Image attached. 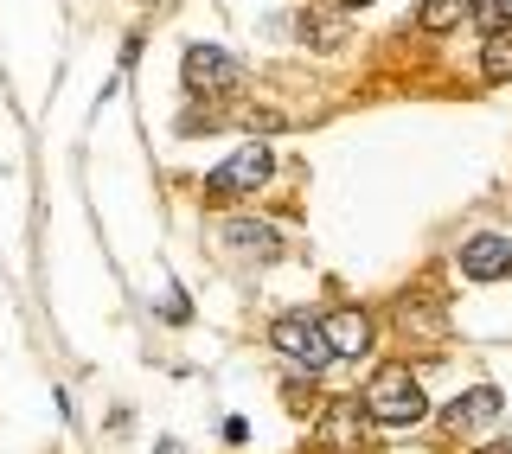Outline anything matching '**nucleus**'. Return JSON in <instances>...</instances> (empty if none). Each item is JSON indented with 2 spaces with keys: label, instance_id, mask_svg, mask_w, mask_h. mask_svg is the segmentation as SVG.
<instances>
[{
  "label": "nucleus",
  "instance_id": "12",
  "mask_svg": "<svg viewBox=\"0 0 512 454\" xmlns=\"http://www.w3.org/2000/svg\"><path fill=\"white\" fill-rule=\"evenodd\" d=\"M480 77H487V84H512V32H493V39L480 45Z\"/></svg>",
  "mask_w": 512,
  "mask_h": 454
},
{
  "label": "nucleus",
  "instance_id": "9",
  "mask_svg": "<svg viewBox=\"0 0 512 454\" xmlns=\"http://www.w3.org/2000/svg\"><path fill=\"white\" fill-rule=\"evenodd\" d=\"M301 39L320 45V52H340V45L352 39V20H346V7L333 13V7H308L301 13Z\"/></svg>",
  "mask_w": 512,
  "mask_h": 454
},
{
  "label": "nucleus",
  "instance_id": "17",
  "mask_svg": "<svg viewBox=\"0 0 512 454\" xmlns=\"http://www.w3.org/2000/svg\"><path fill=\"white\" fill-rule=\"evenodd\" d=\"M487 454H512V448H487Z\"/></svg>",
  "mask_w": 512,
  "mask_h": 454
},
{
  "label": "nucleus",
  "instance_id": "10",
  "mask_svg": "<svg viewBox=\"0 0 512 454\" xmlns=\"http://www.w3.org/2000/svg\"><path fill=\"white\" fill-rule=\"evenodd\" d=\"M493 416H500V391H493V384H474L468 397H455V410H448V429L468 435V429H480V423H493Z\"/></svg>",
  "mask_w": 512,
  "mask_h": 454
},
{
  "label": "nucleus",
  "instance_id": "1",
  "mask_svg": "<svg viewBox=\"0 0 512 454\" xmlns=\"http://www.w3.org/2000/svg\"><path fill=\"white\" fill-rule=\"evenodd\" d=\"M365 410H372V423H384V429H410V423L429 416V397H423V384L410 378V365H384L378 378L365 384Z\"/></svg>",
  "mask_w": 512,
  "mask_h": 454
},
{
  "label": "nucleus",
  "instance_id": "13",
  "mask_svg": "<svg viewBox=\"0 0 512 454\" xmlns=\"http://www.w3.org/2000/svg\"><path fill=\"white\" fill-rule=\"evenodd\" d=\"M397 327H404V339H442V307H397Z\"/></svg>",
  "mask_w": 512,
  "mask_h": 454
},
{
  "label": "nucleus",
  "instance_id": "5",
  "mask_svg": "<svg viewBox=\"0 0 512 454\" xmlns=\"http://www.w3.org/2000/svg\"><path fill=\"white\" fill-rule=\"evenodd\" d=\"M461 275H468V282H506L512 275V237H500V231L468 237L461 243Z\"/></svg>",
  "mask_w": 512,
  "mask_h": 454
},
{
  "label": "nucleus",
  "instance_id": "3",
  "mask_svg": "<svg viewBox=\"0 0 512 454\" xmlns=\"http://www.w3.org/2000/svg\"><path fill=\"white\" fill-rule=\"evenodd\" d=\"M180 77H186L192 96H231V90H244L250 71H244V58H231L224 45H186Z\"/></svg>",
  "mask_w": 512,
  "mask_h": 454
},
{
  "label": "nucleus",
  "instance_id": "15",
  "mask_svg": "<svg viewBox=\"0 0 512 454\" xmlns=\"http://www.w3.org/2000/svg\"><path fill=\"white\" fill-rule=\"evenodd\" d=\"M288 116H282V109H244V128H250V135H269V128H282Z\"/></svg>",
  "mask_w": 512,
  "mask_h": 454
},
{
  "label": "nucleus",
  "instance_id": "8",
  "mask_svg": "<svg viewBox=\"0 0 512 454\" xmlns=\"http://www.w3.org/2000/svg\"><path fill=\"white\" fill-rule=\"evenodd\" d=\"M224 243H231L237 256H256V263L282 256V231H276V224H256V218H231V224H224Z\"/></svg>",
  "mask_w": 512,
  "mask_h": 454
},
{
  "label": "nucleus",
  "instance_id": "16",
  "mask_svg": "<svg viewBox=\"0 0 512 454\" xmlns=\"http://www.w3.org/2000/svg\"><path fill=\"white\" fill-rule=\"evenodd\" d=\"M340 7H346V13H352V7H372V0H340Z\"/></svg>",
  "mask_w": 512,
  "mask_h": 454
},
{
  "label": "nucleus",
  "instance_id": "4",
  "mask_svg": "<svg viewBox=\"0 0 512 454\" xmlns=\"http://www.w3.org/2000/svg\"><path fill=\"white\" fill-rule=\"evenodd\" d=\"M269 346H276L288 365H301V371H327V365H333L327 327H320V320H308V314H282L276 327H269Z\"/></svg>",
  "mask_w": 512,
  "mask_h": 454
},
{
  "label": "nucleus",
  "instance_id": "2",
  "mask_svg": "<svg viewBox=\"0 0 512 454\" xmlns=\"http://www.w3.org/2000/svg\"><path fill=\"white\" fill-rule=\"evenodd\" d=\"M269 167H276V154L263 148V141H250V148H237L224 167L205 173V205H231V199H244V192H256L269 180Z\"/></svg>",
  "mask_w": 512,
  "mask_h": 454
},
{
  "label": "nucleus",
  "instance_id": "14",
  "mask_svg": "<svg viewBox=\"0 0 512 454\" xmlns=\"http://www.w3.org/2000/svg\"><path fill=\"white\" fill-rule=\"evenodd\" d=\"M474 20L487 26V39H493V32H512V0H480Z\"/></svg>",
  "mask_w": 512,
  "mask_h": 454
},
{
  "label": "nucleus",
  "instance_id": "7",
  "mask_svg": "<svg viewBox=\"0 0 512 454\" xmlns=\"http://www.w3.org/2000/svg\"><path fill=\"white\" fill-rule=\"evenodd\" d=\"M320 327H327V346H333V359H359V352L372 346V320H365L359 307H333V314L320 320Z\"/></svg>",
  "mask_w": 512,
  "mask_h": 454
},
{
  "label": "nucleus",
  "instance_id": "11",
  "mask_svg": "<svg viewBox=\"0 0 512 454\" xmlns=\"http://www.w3.org/2000/svg\"><path fill=\"white\" fill-rule=\"evenodd\" d=\"M480 7V0H423V13H416V26L423 32H455L468 13Z\"/></svg>",
  "mask_w": 512,
  "mask_h": 454
},
{
  "label": "nucleus",
  "instance_id": "6",
  "mask_svg": "<svg viewBox=\"0 0 512 454\" xmlns=\"http://www.w3.org/2000/svg\"><path fill=\"white\" fill-rule=\"evenodd\" d=\"M365 397H333L327 410H320V442H327L333 454H352L359 448V429H365Z\"/></svg>",
  "mask_w": 512,
  "mask_h": 454
}]
</instances>
